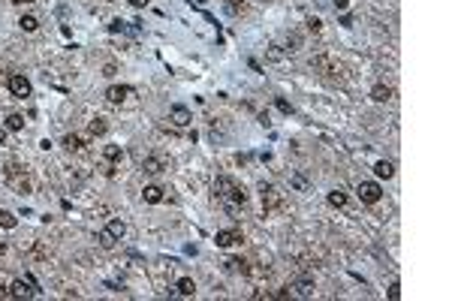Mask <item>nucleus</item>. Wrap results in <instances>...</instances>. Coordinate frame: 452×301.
I'll use <instances>...</instances> for the list:
<instances>
[{
	"label": "nucleus",
	"instance_id": "nucleus-1",
	"mask_svg": "<svg viewBox=\"0 0 452 301\" xmlns=\"http://www.w3.org/2000/svg\"><path fill=\"white\" fill-rule=\"evenodd\" d=\"M214 193H217V199H226V211H229V214H232L238 205L247 202V190L241 187L238 181L226 178V175H220V178L214 181Z\"/></svg>",
	"mask_w": 452,
	"mask_h": 301
},
{
	"label": "nucleus",
	"instance_id": "nucleus-2",
	"mask_svg": "<svg viewBox=\"0 0 452 301\" xmlns=\"http://www.w3.org/2000/svg\"><path fill=\"white\" fill-rule=\"evenodd\" d=\"M124 235H127V226H124V220H109V226L103 229V232H100L97 238H100V244L109 250V247H115V244H118L121 238H124Z\"/></svg>",
	"mask_w": 452,
	"mask_h": 301
},
{
	"label": "nucleus",
	"instance_id": "nucleus-3",
	"mask_svg": "<svg viewBox=\"0 0 452 301\" xmlns=\"http://www.w3.org/2000/svg\"><path fill=\"white\" fill-rule=\"evenodd\" d=\"M6 181L19 190V193H30V181H27V172L19 166V163H9L6 166Z\"/></svg>",
	"mask_w": 452,
	"mask_h": 301
},
{
	"label": "nucleus",
	"instance_id": "nucleus-4",
	"mask_svg": "<svg viewBox=\"0 0 452 301\" xmlns=\"http://www.w3.org/2000/svg\"><path fill=\"white\" fill-rule=\"evenodd\" d=\"M259 193H263V208L268 211V214H271V211H281V208H284V193L277 190V187L263 184V190H259Z\"/></svg>",
	"mask_w": 452,
	"mask_h": 301
},
{
	"label": "nucleus",
	"instance_id": "nucleus-5",
	"mask_svg": "<svg viewBox=\"0 0 452 301\" xmlns=\"http://www.w3.org/2000/svg\"><path fill=\"white\" fill-rule=\"evenodd\" d=\"M310 69H314V73H323V76H335L341 69V63L332 55H314L310 58Z\"/></svg>",
	"mask_w": 452,
	"mask_h": 301
},
{
	"label": "nucleus",
	"instance_id": "nucleus-6",
	"mask_svg": "<svg viewBox=\"0 0 452 301\" xmlns=\"http://www.w3.org/2000/svg\"><path fill=\"white\" fill-rule=\"evenodd\" d=\"M356 193H359V199H362V202H368V205L380 202V196H383V190H380V184H374V181H359Z\"/></svg>",
	"mask_w": 452,
	"mask_h": 301
},
{
	"label": "nucleus",
	"instance_id": "nucleus-7",
	"mask_svg": "<svg viewBox=\"0 0 452 301\" xmlns=\"http://www.w3.org/2000/svg\"><path fill=\"white\" fill-rule=\"evenodd\" d=\"M166 169H169V160H166L163 154H151V157H145V160H142V172L145 175H160Z\"/></svg>",
	"mask_w": 452,
	"mask_h": 301
},
{
	"label": "nucleus",
	"instance_id": "nucleus-8",
	"mask_svg": "<svg viewBox=\"0 0 452 301\" xmlns=\"http://www.w3.org/2000/svg\"><path fill=\"white\" fill-rule=\"evenodd\" d=\"M9 91H12V97L24 100V97H30V81H27L21 73H12V76H9Z\"/></svg>",
	"mask_w": 452,
	"mask_h": 301
},
{
	"label": "nucleus",
	"instance_id": "nucleus-9",
	"mask_svg": "<svg viewBox=\"0 0 452 301\" xmlns=\"http://www.w3.org/2000/svg\"><path fill=\"white\" fill-rule=\"evenodd\" d=\"M214 244L217 247H232V244H241V232L238 229H220L214 235Z\"/></svg>",
	"mask_w": 452,
	"mask_h": 301
},
{
	"label": "nucleus",
	"instance_id": "nucleus-10",
	"mask_svg": "<svg viewBox=\"0 0 452 301\" xmlns=\"http://www.w3.org/2000/svg\"><path fill=\"white\" fill-rule=\"evenodd\" d=\"M37 295V289L30 286V280H15L9 286V298H33Z\"/></svg>",
	"mask_w": 452,
	"mask_h": 301
},
{
	"label": "nucleus",
	"instance_id": "nucleus-11",
	"mask_svg": "<svg viewBox=\"0 0 452 301\" xmlns=\"http://www.w3.org/2000/svg\"><path fill=\"white\" fill-rule=\"evenodd\" d=\"M130 94H133V87H130V84H112L109 91H106V100L118 105V102H124V100H127Z\"/></svg>",
	"mask_w": 452,
	"mask_h": 301
},
{
	"label": "nucleus",
	"instance_id": "nucleus-12",
	"mask_svg": "<svg viewBox=\"0 0 452 301\" xmlns=\"http://www.w3.org/2000/svg\"><path fill=\"white\" fill-rule=\"evenodd\" d=\"M169 120L175 123V127H187L193 118H190V109H184V105H172V109H169Z\"/></svg>",
	"mask_w": 452,
	"mask_h": 301
},
{
	"label": "nucleus",
	"instance_id": "nucleus-13",
	"mask_svg": "<svg viewBox=\"0 0 452 301\" xmlns=\"http://www.w3.org/2000/svg\"><path fill=\"white\" fill-rule=\"evenodd\" d=\"M292 289H295V295L310 298V295H314V280H310V277H299V280L292 283Z\"/></svg>",
	"mask_w": 452,
	"mask_h": 301
},
{
	"label": "nucleus",
	"instance_id": "nucleus-14",
	"mask_svg": "<svg viewBox=\"0 0 452 301\" xmlns=\"http://www.w3.org/2000/svg\"><path fill=\"white\" fill-rule=\"evenodd\" d=\"M142 196H145V202H148V205H157V202H163V187L148 184V187L142 190Z\"/></svg>",
	"mask_w": 452,
	"mask_h": 301
},
{
	"label": "nucleus",
	"instance_id": "nucleus-15",
	"mask_svg": "<svg viewBox=\"0 0 452 301\" xmlns=\"http://www.w3.org/2000/svg\"><path fill=\"white\" fill-rule=\"evenodd\" d=\"M371 100H374V102H389V100H392V87H389V84H377L374 91H371Z\"/></svg>",
	"mask_w": 452,
	"mask_h": 301
},
{
	"label": "nucleus",
	"instance_id": "nucleus-16",
	"mask_svg": "<svg viewBox=\"0 0 452 301\" xmlns=\"http://www.w3.org/2000/svg\"><path fill=\"white\" fill-rule=\"evenodd\" d=\"M374 175H377V178H392V175H395V166H392L389 160H380V163H374Z\"/></svg>",
	"mask_w": 452,
	"mask_h": 301
},
{
	"label": "nucleus",
	"instance_id": "nucleus-17",
	"mask_svg": "<svg viewBox=\"0 0 452 301\" xmlns=\"http://www.w3.org/2000/svg\"><path fill=\"white\" fill-rule=\"evenodd\" d=\"M63 148L66 151H82L84 148V139L76 136V133H69V136H63Z\"/></svg>",
	"mask_w": 452,
	"mask_h": 301
},
{
	"label": "nucleus",
	"instance_id": "nucleus-18",
	"mask_svg": "<svg viewBox=\"0 0 452 301\" xmlns=\"http://www.w3.org/2000/svg\"><path fill=\"white\" fill-rule=\"evenodd\" d=\"M175 289H178V295H193L196 292V283H193V277H181L175 283Z\"/></svg>",
	"mask_w": 452,
	"mask_h": 301
},
{
	"label": "nucleus",
	"instance_id": "nucleus-19",
	"mask_svg": "<svg viewBox=\"0 0 452 301\" xmlns=\"http://www.w3.org/2000/svg\"><path fill=\"white\" fill-rule=\"evenodd\" d=\"M19 27L27 30V33H33V30L40 27V19H37V15H21V19H19Z\"/></svg>",
	"mask_w": 452,
	"mask_h": 301
},
{
	"label": "nucleus",
	"instance_id": "nucleus-20",
	"mask_svg": "<svg viewBox=\"0 0 452 301\" xmlns=\"http://www.w3.org/2000/svg\"><path fill=\"white\" fill-rule=\"evenodd\" d=\"M329 205H332V208H344L347 205V193L344 190H332V193H329Z\"/></svg>",
	"mask_w": 452,
	"mask_h": 301
},
{
	"label": "nucleus",
	"instance_id": "nucleus-21",
	"mask_svg": "<svg viewBox=\"0 0 452 301\" xmlns=\"http://www.w3.org/2000/svg\"><path fill=\"white\" fill-rule=\"evenodd\" d=\"M21 127H24V115H9V118H6V130L19 133Z\"/></svg>",
	"mask_w": 452,
	"mask_h": 301
},
{
	"label": "nucleus",
	"instance_id": "nucleus-22",
	"mask_svg": "<svg viewBox=\"0 0 452 301\" xmlns=\"http://www.w3.org/2000/svg\"><path fill=\"white\" fill-rule=\"evenodd\" d=\"M0 226H3V229H15V226H19V220H15L12 211H0Z\"/></svg>",
	"mask_w": 452,
	"mask_h": 301
},
{
	"label": "nucleus",
	"instance_id": "nucleus-23",
	"mask_svg": "<svg viewBox=\"0 0 452 301\" xmlns=\"http://www.w3.org/2000/svg\"><path fill=\"white\" fill-rule=\"evenodd\" d=\"M103 154H106V160H112V163H121V157H124L118 145H106V151H103Z\"/></svg>",
	"mask_w": 452,
	"mask_h": 301
},
{
	"label": "nucleus",
	"instance_id": "nucleus-24",
	"mask_svg": "<svg viewBox=\"0 0 452 301\" xmlns=\"http://www.w3.org/2000/svg\"><path fill=\"white\" fill-rule=\"evenodd\" d=\"M88 130H91V136H103V133H106V120H103V118H94Z\"/></svg>",
	"mask_w": 452,
	"mask_h": 301
},
{
	"label": "nucleus",
	"instance_id": "nucleus-25",
	"mask_svg": "<svg viewBox=\"0 0 452 301\" xmlns=\"http://www.w3.org/2000/svg\"><path fill=\"white\" fill-rule=\"evenodd\" d=\"M109 30H112V33H124V30H136V27H127V21H121V19H115V21L109 24Z\"/></svg>",
	"mask_w": 452,
	"mask_h": 301
},
{
	"label": "nucleus",
	"instance_id": "nucleus-26",
	"mask_svg": "<svg viewBox=\"0 0 452 301\" xmlns=\"http://www.w3.org/2000/svg\"><path fill=\"white\" fill-rule=\"evenodd\" d=\"M299 45H302V37H295V33H292V37L287 40V55H292V51H299Z\"/></svg>",
	"mask_w": 452,
	"mask_h": 301
},
{
	"label": "nucleus",
	"instance_id": "nucleus-27",
	"mask_svg": "<svg viewBox=\"0 0 452 301\" xmlns=\"http://www.w3.org/2000/svg\"><path fill=\"white\" fill-rule=\"evenodd\" d=\"M223 3H226V9H229L232 15H238L241 9H245V6H241V3H238V0H223Z\"/></svg>",
	"mask_w": 452,
	"mask_h": 301
},
{
	"label": "nucleus",
	"instance_id": "nucleus-28",
	"mask_svg": "<svg viewBox=\"0 0 452 301\" xmlns=\"http://www.w3.org/2000/svg\"><path fill=\"white\" fill-rule=\"evenodd\" d=\"M389 298H392V301H398V298H401V283H398V280H395L392 286H389Z\"/></svg>",
	"mask_w": 452,
	"mask_h": 301
},
{
	"label": "nucleus",
	"instance_id": "nucleus-29",
	"mask_svg": "<svg viewBox=\"0 0 452 301\" xmlns=\"http://www.w3.org/2000/svg\"><path fill=\"white\" fill-rule=\"evenodd\" d=\"M274 105H277V109H281L284 115H289V112H292V105H289L287 100H281V97H277V102H274Z\"/></svg>",
	"mask_w": 452,
	"mask_h": 301
},
{
	"label": "nucleus",
	"instance_id": "nucleus-30",
	"mask_svg": "<svg viewBox=\"0 0 452 301\" xmlns=\"http://www.w3.org/2000/svg\"><path fill=\"white\" fill-rule=\"evenodd\" d=\"M268 58H271V60H281V58H284V51H281V45H271V51H268Z\"/></svg>",
	"mask_w": 452,
	"mask_h": 301
},
{
	"label": "nucleus",
	"instance_id": "nucleus-31",
	"mask_svg": "<svg viewBox=\"0 0 452 301\" xmlns=\"http://www.w3.org/2000/svg\"><path fill=\"white\" fill-rule=\"evenodd\" d=\"M320 24H323L320 19H310V21H308V27H310V30H320Z\"/></svg>",
	"mask_w": 452,
	"mask_h": 301
},
{
	"label": "nucleus",
	"instance_id": "nucleus-32",
	"mask_svg": "<svg viewBox=\"0 0 452 301\" xmlns=\"http://www.w3.org/2000/svg\"><path fill=\"white\" fill-rule=\"evenodd\" d=\"M347 3H350V0H335V9H347Z\"/></svg>",
	"mask_w": 452,
	"mask_h": 301
},
{
	"label": "nucleus",
	"instance_id": "nucleus-33",
	"mask_svg": "<svg viewBox=\"0 0 452 301\" xmlns=\"http://www.w3.org/2000/svg\"><path fill=\"white\" fill-rule=\"evenodd\" d=\"M0 298H9V286H3V283H0Z\"/></svg>",
	"mask_w": 452,
	"mask_h": 301
},
{
	"label": "nucleus",
	"instance_id": "nucleus-34",
	"mask_svg": "<svg viewBox=\"0 0 452 301\" xmlns=\"http://www.w3.org/2000/svg\"><path fill=\"white\" fill-rule=\"evenodd\" d=\"M130 3H133V6H145V3H148V0H130Z\"/></svg>",
	"mask_w": 452,
	"mask_h": 301
},
{
	"label": "nucleus",
	"instance_id": "nucleus-35",
	"mask_svg": "<svg viewBox=\"0 0 452 301\" xmlns=\"http://www.w3.org/2000/svg\"><path fill=\"white\" fill-rule=\"evenodd\" d=\"M3 141H6V130H3V127H0V145H3Z\"/></svg>",
	"mask_w": 452,
	"mask_h": 301
},
{
	"label": "nucleus",
	"instance_id": "nucleus-36",
	"mask_svg": "<svg viewBox=\"0 0 452 301\" xmlns=\"http://www.w3.org/2000/svg\"><path fill=\"white\" fill-rule=\"evenodd\" d=\"M15 3H33V0H15Z\"/></svg>",
	"mask_w": 452,
	"mask_h": 301
}]
</instances>
